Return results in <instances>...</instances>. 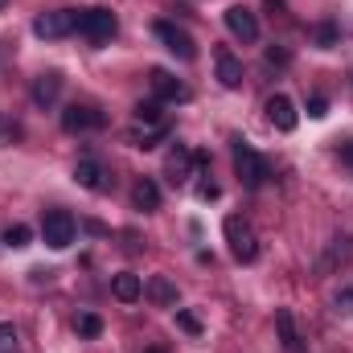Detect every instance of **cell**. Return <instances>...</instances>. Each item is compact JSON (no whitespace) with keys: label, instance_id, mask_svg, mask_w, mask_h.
Segmentation results:
<instances>
[{"label":"cell","instance_id":"1","mask_svg":"<svg viewBox=\"0 0 353 353\" xmlns=\"http://www.w3.org/2000/svg\"><path fill=\"white\" fill-rule=\"evenodd\" d=\"M115 29H119V21H115V12H111V8H79V33L87 37L90 46L111 41V37H115Z\"/></svg>","mask_w":353,"mask_h":353},{"label":"cell","instance_id":"14","mask_svg":"<svg viewBox=\"0 0 353 353\" xmlns=\"http://www.w3.org/2000/svg\"><path fill=\"white\" fill-rule=\"evenodd\" d=\"M58 94H62V74H58V70H50V74H41V79L33 83V103H37V107H54Z\"/></svg>","mask_w":353,"mask_h":353},{"label":"cell","instance_id":"3","mask_svg":"<svg viewBox=\"0 0 353 353\" xmlns=\"http://www.w3.org/2000/svg\"><path fill=\"white\" fill-rule=\"evenodd\" d=\"M33 33L46 37V41H58V37L79 33V8H54V12H41V17L33 21Z\"/></svg>","mask_w":353,"mask_h":353},{"label":"cell","instance_id":"23","mask_svg":"<svg viewBox=\"0 0 353 353\" xmlns=\"http://www.w3.org/2000/svg\"><path fill=\"white\" fill-rule=\"evenodd\" d=\"M74 329H79V337H99V333H103V321H99L94 312H83V316L74 321Z\"/></svg>","mask_w":353,"mask_h":353},{"label":"cell","instance_id":"11","mask_svg":"<svg viewBox=\"0 0 353 353\" xmlns=\"http://www.w3.org/2000/svg\"><path fill=\"white\" fill-rule=\"evenodd\" d=\"M193 169H197V165H193V152H189V148H181V144L165 157V176H169L173 185H185V181L193 176Z\"/></svg>","mask_w":353,"mask_h":353},{"label":"cell","instance_id":"29","mask_svg":"<svg viewBox=\"0 0 353 353\" xmlns=\"http://www.w3.org/2000/svg\"><path fill=\"white\" fill-rule=\"evenodd\" d=\"M341 157H345V161L353 165V140H350V144H341Z\"/></svg>","mask_w":353,"mask_h":353},{"label":"cell","instance_id":"9","mask_svg":"<svg viewBox=\"0 0 353 353\" xmlns=\"http://www.w3.org/2000/svg\"><path fill=\"white\" fill-rule=\"evenodd\" d=\"M226 29H230L239 41H259V21H255V12L243 8V4L226 8Z\"/></svg>","mask_w":353,"mask_h":353},{"label":"cell","instance_id":"19","mask_svg":"<svg viewBox=\"0 0 353 353\" xmlns=\"http://www.w3.org/2000/svg\"><path fill=\"white\" fill-rule=\"evenodd\" d=\"M165 136H169V123H136L132 144L136 148H157V140H165Z\"/></svg>","mask_w":353,"mask_h":353},{"label":"cell","instance_id":"28","mask_svg":"<svg viewBox=\"0 0 353 353\" xmlns=\"http://www.w3.org/2000/svg\"><path fill=\"white\" fill-rule=\"evenodd\" d=\"M218 193H222V189H218L214 181H201V185H197V197H201V201H214Z\"/></svg>","mask_w":353,"mask_h":353},{"label":"cell","instance_id":"25","mask_svg":"<svg viewBox=\"0 0 353 353\" xmlns=\"http://www.w3.org/2000/svg\"><path fill=\"white\" fill-rule=\"evenodd\" d=\"M308 115H312V119H325V115H329V99H325V94H312V99H308Z\"/></svg>","mask_w":353,"mask_h":353},{"label":"cell","instance_id":"12","mask_svg":"<svg viewBox=\"0 0 353 353\" xmlns=\"http://www.w3.org/2000/svg\"><path fill=\"white\" fill-rule=\"evenodd\" d=\"M148 83H152V94H157L161 103H181V99H189V90L181 87L169 70H152V74H148Z\"/></svg>","mask_w":353,"mask_h":353},{"label":"cell","instance_id":"21","mask_svg":"<svg viewBox=\"0 0 353 353\" xmlns=\"http://www.w3.org/2000/svg\"><path fill=\"white\" fill-rule=\"evenodd\" d=\"M136 123H165V115H161V103H157V99L140 103V107H136Z\"/></svg>","mask_w":353,"mask_h":353},{"label":"cell","instance_id":"10","mask_svg":"<svg viewBox=\"0 0 353 353\" xmlns=\"http://www.w3.org/2000/svg\"><path fill=\"white\" fill-rule=\"evenodd\" d=\"M74 181H79L83 189H90V193H107V189H111V173H107L99 161H90V157L74 165Z\"/></svg>","mask_w":353,"mask_h":353},{"label":"cell","instance_id":"31","mask_svg":"<svg viewBox=\"0 0 353 353\" xmlns=\"http://www.w3.org/2000/svg\"><path fill=\"white\" fill-rule=\"evenodd\" d=\"M148 353H165V350H148Z\"/></svg>","mask_w":353,"mask_h":353},{"label":"cell","instance_id":"24","mask_svg":"<svg viewBox=\"0 0 353 353\" xmlns=\"http://www.w3.org/2000/svg\"><path fill=\"white\" fill-rule=\"evenodd\" d=\"M316 46H321V50H333V46H337V25H333V21L316 25Z\"/></svg>","mask_w":353,"mask_h":353},{"label":"cell","instance_id":"13","mask_svg":"<svg viewBox=\"0 0 353 353\" xmlns=\"http://www.w3.org/2000/svg\"><path fill=\"white\" fill-rule=\"evenodd\" d=\"M243 79H247V74H243V62H239L230 50H218V83L226 90H239Z\"/></svg>","mask_w":353,"mask_h":353},{"label":"cell","instance_id":"26","mask_svg":"<svg viewBox=\"0 0 353 353\" xmlns=\"http://www.w3.org/2000/svg\"><path fill=\"white\" fill-rule=\"evenodd\" d=\"M176 325H181L189 337H197V333H201V321H197L193 312H176Z\"/></svg>","mask_w":353,"mask_h":353},{"label":"cell","instance_id":"32","mask_svg":"<svg viewBox=\"0 0 353 353\" xmlns=\"http://www.w3.org/2000/svg\"><path fill=\"white\" fill-rule=\"evenodd\" d=\"M4 4H8V0H0V8H4Z\"/></svg>","mask_w":353,"mask_h":353},{"label":"cell","instance_id":"4","mask_svg":"<svg viewBox=\"0 0 353 353\" xmlns=\"http://www.w3.org/2000/svg\"><path fill=\"white\" fill-rule=\"evenodd\" d=\"M74 234H79V226H74V218H70L66 210H46V218H41V239H46V247L66 251V247L74 243Z\"/></svg>","mask_w":353,"mask_h":353},{"label":"cell","instance_id":"7","mask_svg":"<svg viewBox=\"0 0 353 353\" xmlns=\"http://www.w3.org/2000/svg\"><path fill=\"white\" fill-rule=\"evenodd\" d=\"M103 123H107V115L99 107H87V103H70L62 111V128L66 132H99Z\"/></svg>","mask_w":353,"mask_h":353},{"label":"cell","instance_id":"20","mask_svg":"<svg viewBox=\"0 0 353 353\" xmlns=\"http://www.w3.org/2000/svg\"><path fill=\"white\" fill-rule=\"evenodd\" d=\"M29 239H33V230H29V226H21V222L4 230V247H12V251H21V247H29Z\"/></svg>","mask_w":353,"mask_h":353},{"label":"cell","instance_id":"27","mask_svg":"<svg viewBox=\"0 0 353 353\" xmlns=\"http://www.w3.org/2000/svg\"><path fill=\"white\" fill-rule=\"evenodd\" d=\"M337 312L353 316V292H350V288H341V292H337Z\"/></svg>","mask_w":353,"mask_h":353},{"label":"cell","instance_id":"6","mask_svg":"<svg viewBox=\"0 0 353 353\" xmlns=\"http://www.w3.org/2000/svg\"><path fill=\"white\" fill-rule=\"evenodd\" d=\"M157 37L165 41V50L176 54L181 62H193V58H197V41H193L185 29H176L173 21H157Z\"/></svg>","mask_w":353,"mask_h":353},{"label":"cell","instance_id":"18","mask_svg":"<svg viewBox=\"0 0 353 353\" xmlns=\"http://www.w3.org/2000/svg\"><path fill=\"white\" fill-rule=\"evenodd\" d=\"M111 292H115V300H123V304H132V300H140V292H144V283H140V275H132V271H119V275L111 279Z\"/></svg>","mask_w":353,"mask_h":353},{"label":"cell","instance_id":"8","mask_svg":"<svg viewBox=\"0 0 353 353\" xmlns=\"http://www.w3.org/2000/svg\"><path fill=\"white\" fill-rule=\"evenodd\" d=\"M267 119H271L275 132H296V123H300L296 103H292L288 94H271V99H267Z\"/></svg>","mask_w":353,"mask_h":353},{"label":"cell","instance_id":"17","mask_svg":"<svg viewBox=\"0 0 353 353\" xmlns=\"http://www.w3.org/2000/svg\"><path fill=\"white\" fill-rule=\"evenodd\" d=\"M132 205L144 210V214H148V210H161V189H157L148 176H140V181L132 185Z\"/></svg>","mask_w":353,"mask_h":353},{"label":"cell","instance_id":"2","mask_svg":"<svg viewBox=\"0 0 353 353\" xmlns=\"http://www.w3.org/2000/svg\"><path fill=\"white\" fill-rule=\"evenodd\" d=\"M234 173H239V181H243L247 189H259L267 181V161L247 144V140H234Z\"/></svg>","mask_w":353,"mask_h":353},{"label":"cell","instance_id":"30","mask_svg":"<svg viewBox=\"0 0 353 353\" xmlns=\"http://www.w3.org/2000/svg\"><path fill=\"white\" fill-rule=\"evenodd\" d=\"M267 8H283V0H267Z\"/></svg>","mask_w":353,"mask_h":353},{"label":"cell","instance_id":"15","mask_svg":"<svg viewBox=\"0 0 353 353\" xmlns=\"http://www.w3.org/2000/svg\"><path fill=\"white\" fill-rule=\"evenodd\" d=\"M144 292H148V300H152L157 308H173L176 304V283L169 279V275H152Z\"/></svg>","mask_w":353,"mask_h":353},{"label":"cell","instance_id":"16","mask_svg":"<svg viewBox=\"0 0 353 353\" xmlns=\"http://www.w3.org/2000/svg\"><path fill=\"white\" fill-rule=\"evenodd\" d=\"M275 329H279L283 353H304V341H300V333H296V321H292V312H288V308H279V312H275Z\"/></svg>","mask_w":353,"mask_h":353},{"label":"cell","instance_id":"5","mask_svg":"<svg viewBox=\"0 0 353 353\" xmlns=\"http://www.w3.org/2000/svg\"><path fill=\"white\" fill-rule=\"evenodd\" d=\"M226 243H230V255L239 263H251L259 255V239H255L247 218H226Z\"/></svg>","mask_w":353,"mask_h":353},{"label":"cell","instance_id":"22","mask_svg":"<svg viewBox=\"0 0 353 353\" xmlns=\"http://www.w3.org/2000/svg\"><path fill=\"white\" fill-rule=\"evenodd\" d=\"M0 353H21V337L8 321H0Z\"/></svg>","mask_w":353,"mask_h":353}]
</instances>
